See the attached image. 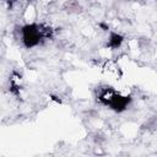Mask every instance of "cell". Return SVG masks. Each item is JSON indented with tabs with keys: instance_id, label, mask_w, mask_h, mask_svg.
<instances>
[{
	"instance_id": "obj_1",
	"label": "cell",
	"mask_w": 157,
	"mask_h": 157,
	"mask_svg": "<svg viewBox=\"0 0 157 157\" xmlns=\"http://www.w3.org/2000/svg\"><path fill=\"white\" fill-rule=\"evenodd\" d=\"M16 34L25 49H36L53 38L54 29L44 22L31 21L20 25L16 28Z\"/></svg>"
},
{
	"instance_id": "obj_2",
	"label": "cell",
	"mask_w": 157,
	"mask_h": 157,
	"mask_svg": "<svg viewBox=\"0 0 157 157\" xmlns=\"http://www.w3.org/2000/svg\"><path fill=\"white\" fill-rule=\"evenodd\" d=\"M94 98L99 105L105 107L114 113L125 112L132 102L130 94H125L109 85L97 86L94 90Z\"/></svg>"
},
{
	"instance_id": "obj_3",
	"label": "cell",
	"mask_w": 157,
	"mask_h": 157,
	"mask_svg": "<svg viewBox=\"0 0 157 157\" xmlns=\"http://www.w3.org/2000/svg\"><path fill=\"white\" fill-rule=\"evenodd\" d=\"M125 42V37L115 31H109L108 37H107V43H105V48L109 50H117L119 49Z\"/></svg>"
},
{
	"instance_id": "obj_4",
	"label": "cell",
	"mask_w": 157,
	"mask_h": 157,
	"mask_svg": "<svg viewBox=\"0 0 157 157\" xmlns=\"http://www.w3.org/2000/svg\"><path fill=\"white\" fill-rule=\"evenodd\" d=\"M4 1H6V2H9V4H13V2H16V1H18V0H4Z\"/></svg>"
}]
</instances>
